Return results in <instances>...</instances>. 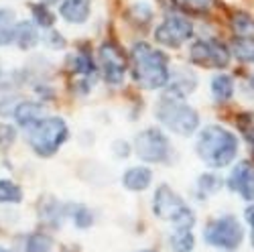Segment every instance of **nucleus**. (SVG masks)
Listing matches in <instances>:
<instances>
[{
  "label": "nucleus",
  "mask_w": 254,
  "mask_h": 252,
  "mask_svg": "<svg viewBox=\"0 0 254 252\" xmlns=\"http://www.w3.org/2000/svg\"><path fill=\"white\" fill-rule=\"evenodd\" d=\"M197 155L209 167H228L238 155V138L224 126H205L197 136Z\"/></svg>",
  "instance_id": "1"
},
{
  "label": "nucleus",
  "mask_w": 254,
  "mask_h": 252,
  "mask_svg": "<svg viewBox=\"0 0 254 252\" xmlns=\"http://www.w3.org/2000/svg\"><path fill=\"white\" fill-rule=\"evenodd\" d=\"M134 59V81L144 90L165 88L169 79V59L163 51L153 49L146 43H136L132 47Z\"/></svg>",
  "instance_id": "2"
},
{
  "label": "nucleus",
  "mask_w": 254,
  "mask_h": 252,
  "mask_svg": "<svg viewBox=\"0 0 254 252\" xmlns=\"http://www.w3.org/2000/svg\"><path fill=\"white\" fill-rule=\"evenodd\" d=\"M155 112H157V118L169 130H173L175 134H181V136H191L199 126L197 112L189 106V104H185L173 96L161 98Z\"/></svg>",
  "instance_id": "3"
},
{
  "label": "nucleus",
  "mask_w": 254,
  "mask_h": 252,
  "mask_svg": "<svg viewBox=\"0 0 254 252\" xmlns=\"http://www.w3.org/2000/svg\"><path fill=\"white\" fill-rule=\"evenodd\" d=\"M69 128L63 118L59 116H49L41 118L29 132V142L31 149L41 155V157H51L59 151V146L67 140Z\"/></svg>",
  "instance_id": "4"
},
{
  "label": "nucleus",
  "mask_w": 254,
  "mask_h": 252,
  "mask_svg": "<svg viewBox=\"0 0 254 252\" xmlns=\"http://www.w3.org/2000/svg\"><path fill=\"white\" fill-rule=\"evenodd\" d=\"M153 212L157 218L171 222L175 228L191 230L195 224V216L191 207L185 205V201L173 191L169 185H159L153 197Z\"/></svg>",
  "instance_id": "5"
},
{
  "label": "nucleus",
  "mask_w": 254,
  "mask_h": 252,
  "mask_svg": "<svg viewBox=\"0 0 254 252\" xmlns=\"http://www.w3.org/2000/svg\"><path fill=\"white\" fill-rule=\"evenodd\" d=\"M203 238L209 246L220 250H236L244 240V228L234 216H224L214 222H209Z\"/></svg>",
  "instance_id": "6"
},
{
  "label": "nucleus",
  "mask_w": 254,
  "mask_h": 252,
  "mask_svg": "<svg viewBox=\"0 0 254 252\" xmlns=\"http://www.w3.org/2000/svg\"><path fill=\"white\" fill-rule=\"evenodd\" d=\"M134 153L146 163H163L169 157V140L157 128H146L134 138Z\"/></svg>",
  "instance_id": "7"
},
{
  "label": "nucleus",
  "mask_w": 254,
  "mask_h": 252,
  "mask_svg": "<svg viewBox=\"0 0 254 252\" xmlns=\"http://www.w3.org/2000/svg\"><path fill=\"white\" fill-rule=\"evenodd\" d=\"M189 57L193 63L207 69H222L230 63V51L216 39H203L193 43Z\"/></svg>",
  "instance_id": "8"
},
{
  "label": "nucleus",
  "mask_w": 254,
  "mask_h": 252,
  "mask_svg": "<svg viewBox=\"0 0 254 252\" xmlns=\"http://www.w3.org/2000/svg\"><path fill=\"white\" fill-rule=\"evenodd\" d=\"M191 35H193V27L183 16H169V18H165L163 23L157 27V31H155L157 43H161L165 47H171V49L181 47L187 39H191Z\"/></svg>",
  "instance_id": "9"
},
{
  "label": "nucleus",
  "mask_w": 254,
  "mask_h": 252,
  "mask_svg": "<svg viewBox=\"0 0 254 252\" xmlns=\"http://www.w3.org/2000/svg\"><path fill=\"white\" fill-rule=\"evenodd\" d=\"M100 65L106 81L112 86H120L126 75V61L120 53V49L112 43H104L100 47Z\"/></svg>",
  "instance_id": "10"
},
{
  "label": "nucleus",
  "mask_w": 254,
  "mask_h": 252,
  "mask_svg": "<svg viewBox=\"0 0 254 252\" xmlns=\"http://www.w3.org/2000/svg\"><path fill=\"white\" fill-rule=\"evenodd\" d=\"M228 187L232 191H240L244 199L254 201V169L248 163H240L234 167V171L230 173Z\"/></svg>",
  "instance_id": "11"
},
{
  "label": "nucleus",
  "mask_w": 254,
  "mask_h": 252,
  "mask_svg": "<svg viewBox=\"0 0 254 252\" xmlns=\"http://www.w3.org/2000/svg\"><path fill=\"white\" fill-rule=\"evenodd\" d=\"M167 90H169V96L173 98H185L189 96L195 86H197V77L193 71L189 69H177L173 73H169V79H167Z\"/></svg>",
  "instance_id": "12"
},
{
  "label": "nucleus",
  "mask_w": 254,
  "mask_h": 252,
  "mask_svg": "<svg viewBox=\"0 0 254 252\" xmlns=\"http://www.w3.org/2000/svg\"><path fill=\"white\" fill-rule=\"evenodd\" d=\"M151 181H153V171L149 167H140V165L130 167L122 177L124 187L130 189V191H144V189L151 185Z\"/></svg>",
  "instance_id": "13"
},
{
  "label": "nucleus",
  "mask_w": 254,
  "mask_h": 252,
  "mask_svg": "<svg viewBox=\"0 0 254 252\" xmlns=\"http://www.w3.org/2000/svg\"><path fill=\"white\" fill-rule=\"evenodd\" d=\"M61 16L67 23L79 25L86 23L90 16V0H63L61 2Z\"/></svg>",
  "instance_id": "14"
},
{
  "label": "nucleus",
  "mask_w": 254,
  "mask_h": 252,
  "mask_svg": "<svg viewBox=\"0 0 254 252\" xmlns=\"http://www.w3.org/2000/svg\"><path fill=\"white\" fill-rule=\"evenodd\" d=\"M14 118L16 122L23 126V128H33V126L41 120V114H43V106L37 102H23L18 104V106L14 108Z\"/></svg>",
  "instance_id": "15"
},
{
  "label": "nucleus",
  "mask_w": 254,
  "mask_h": 252,
  "mask_svg": "<svg viewBox=\"0 0 254 252\" xmlns=\"http://www.w3.org/2000/svg\"><path fill=\"white\" fill-rule=\"evenodd\" d=\"M14 41L23 51L33 49L37 45V41H39V33H37L35 23H31V20H23V23H18L16 29H14Z\"/></svg>",
  "instance_id": "16"
},
{
  "label": "nucleus",
  "mask_w": 254,
  "mask_h": 252,
  "mask_svg": "<svg viewBox=\"0 0 254 252\" xmlns=\"http://www.w3.org/2000/svg\"><path fill=\"white\" fill-rule=\"evenodd\" d=\"M230 49L244 63H254V37H236L232 39Z\"/></svg>",
  "instance_id": "17"
},
{
  "label": "nucleus",
  "mask_w": 254,
  "mask_h": 252,
  "mask_svg": "<svg viewBox=\"0 0 254 252\" xmlns=\"http://www.w3.org/2000/svg\"><path fill=\"white\" fill-rule=\"evenodd\" d=\"M16 20L10 8H0V47H4L14 41Z\"/></svg>",
  "instance_id": "18"
},
{
  "label": "nucleus",
  "mask_w": 254,
  "mask_h": 252,
  "mask_svg": "<svg viewBox=\"0 0 254 252\" xmlns=\"http://www.w3.org/2000/svg\"><path fill=\"white\" fill-rule=\"evenodd\" d=\"M169 244H171L173 252H191L195 248V238L191 230H181L175 228V232L169 236Z\"/></svg>",
  "instance_id": "19"
},
{
  "label": "nucleus",
  "mask_w": 254,
  "mask_h": 252,
  "mask_svg": "<svg viewBox=\"0 0 254 252\" xmlns=\"http://www.w3.org/2000/svg\"><path fill=\"white\" fill-rule=\"evenodd\" d=\"M211 94L218 102H228L234 94V81L230 75H216L211 79Z\"/></svg>",
  "instance_id": "20"
},
{
  "label": "nucleus",
  "mask_w": 254,
  "mask_h": 252,
  "mask_svg": "<svg viewBox=\"0 0 254 252\" xmlns=\"http://www.w3.org/2000/svg\"><path fill=\"white\" fill-rule=\"evenodd\" d=\"M0 201L2 203H20L23 201V189L8 179H0Z\"/></svg>",
  "instance_id": "21"
},
{
  "label": "nucleus",
  "mask_w": 254,
  "mask_h": 252,
  "mask_svg": "<svg viewBox=\"0 0 254 252\" xmlns=\"http://www.w3.org/2000/svg\"><path fill=\"white\" fill-rule=\"evenodd\" d=\"M175 4L183 8L185 12H193V14H203L214 6V0H175Z\"/></svg>",
  "instance_id": "22"
},
{
  "label": "nucleus",
  "mask_w": 254,
  "mask_h": 252,
  "mask_svg": "<svg viewBox=\"0 0 254 252\" xmlns=\"http://www.w3.org/2000/svg\"><path fill=\"white\" fill-rule=\"evenodd\" d=\"M53 246V240L51 236L47 234H33L29 240H27V252H49Z\"/></svg>",
  "instance_id": "23"
},
{
  "label": "nucleus",
  "mask_w": 254,
  "mask_h": 252,
  "mask_svg": "<svg viewBox=\"0 0 254 252\" xmlns=\"http://www.w3.org/2000/svg\"><path fill=\"white\" fill-rule=\"evenodd\" d=\"M33 16H35V23L39 27H51L55 23V14L45 4H35L33 6Z\"/></svg>",
  "instance_id": "24"
},
{
  "label": "nucleus",
  "mask_w": 254,
  "mask_h": 252,
  "mask_svg": "<svg viewBox=\"0 0 254 252\" xmlns=\"http://www.w3.org/2000/svg\"><path fill=\"white\" fill-rule=\"evenodd\" d=\"M220 187H222V181L216 175H201L199 177V189L203 193H214Z\"/></svg>",
  "instance_id": "25"
},
{
  "label": "nucleus",
  "mask_w": 254,
  "mask_h": 252,
  "mask_svg": "<svg viewBox=\"0 0 254 252\" xmlns=\"http://www.w3.org/2000/svg\"><path fill=\"white\" fill-rule=\"evenodd\" d=\"M92 222H94V218H92V214H90V209H86V207H77V212H73V224L77 226V228H88V226H92Z\"/></svg>",
  "instance_id": "26"
},
{
  "label": "nucleus",
  "mask_w": 254,
  "mask_h": 252,
  "mask_svg": "<svg viewBox=\"0 0 254 252\" xmlns=\"http://www.w3.org/2000/svg\"><path fill=\"white\" fill-rule=\"evenodd\" d=\"M130 14H136V16H132V20H136L138 25L149 23V20H151V16H153L151 8L146 6V4H136V6H132V12H130Z\"/></svg>",
  "instance_id": "27"
},
{
  "label": "nucleus",
  "mask_w": 254,
  "mask_h": 252,
  "mask_svg": "<svg viewBox=\"0 0 254 252\" xmlns=\"http://www.w3.org/2000/svg\"><path fill=\"white\" fill-rule=\"evenodd\" d=\"M73 69L79 71V73H92L94 71V63H92V59L86 53H79L75 57V67Z\"/></svg>",
  "instance_id": "28"
},
{
  "label": "nucleus",
  "mask_w": 254,
  "mask_h": 252,
  "mask_svg": "<svg viewBox=\"0 0 254 252\" xmlns=\"http://www.w3.org/2000/svg\"><path fill=\"white\" fill-rule=\"evenodd\" d=\"M14 136H16V132H14L12 126H8V124L0 126V144H2V146H10Z\"/></svg>",
  "instance_id": "29"
},
{
  "label": "nucleus",
  "mask_w": 254,
  "mask_h": 252,
  "mask_svg": "<svg viewBox=\"0 0 254 252\" xmlns=\"http://www.w3.org/2000/svg\"><path fill=\"white\" fill-rule=\"evenodd\" d=\"M49 45H51V47H57V49H61L63 45H65V41L61 39V35H59L57 31H53V33L49 35Z\"/></svg>",
  "instance_id": "30"
},
{
  "label": "nucleus",
  "mask_w": 254,
  "mask_h": 252,
  "mask_svg": "<svg viewBox=\"0 0 254 252\" xmlns=\"http://www.w3.org/2000/svg\"><path fill=\"white\" fill-rule=\"evenodd\" d=\"M114 153H116V155H122V157H126V155H128V144H126L124 140H120V142H114Z\"/></svg>",
  "instance_id": "31"
},
{
  "label": "nucleus",
  "mask_w": 254,
  "mask_h": 252,
  "mask_svg": "<svg viewBox=\"0 0 254 252\" xmlns=\"http://www.w3.org/2000/svg\"><path fill=\"white\" fill-rule=\"evenodd\" d=\"M244 218H246V222H248L250 226L254 224V203L246 207V212H244Z\"/></svg>",
  "instance_id": "32"
},
{
  "label": "nucleus",
  "mask_w": 254,
  "mask_h": 252,
  "mask_svg": "<svg viewBox=\"0 0 254 252\" xmlns=\"http://www.w3.org/2000/svg\"><path fill=\"white\" fill-rule=\"evenodd\" d=\"M250 228H252V230H250V242H252V246H254V224H252Z\"/></svg>",
  "instance_id": "33"
},
{
  "label": "nucleus",
  "mask_w": 254,
  "mask_h": 252,
  "mask_svg": "<svg viewBox=\"0 0 254 252\" xmlns=\"http://www.w3.org/2000/svg\"><path fill=\"white\" fill-rule=\"evenodd\" d=\"M0 252H10V250H6V248H2V246H0Z\"/></svg>",
  "instance_id": "34"
},
{
  "label": "nucleus",
  "mask_w": 254,
  "mask_h": 252,
  "mask_svg": "<svg viewBox=\"0 0 254 252\" xmlns=\"http://www.w3.org/2000/svg\"><path fill=\"white\" fill-rule=\"evenodd\" d=\"M144 252H149V250H144Z\"/></svg>",
  "instance_id": "35"
},
{
  "label": "nucleus",
  "mask_w": 254,
  "mask_h": 252,
  "mask_svg": "<svg viewBox=\"0 0 254 252\" xmlns=\"http://www.w3.org/2000/svg\"><path fill=\"white\" fill-rule=\"evenodd\" d=\"M252 142H254V140H252Z\"/></svg>",
  "instance_id": "36"
}]
</instances>
